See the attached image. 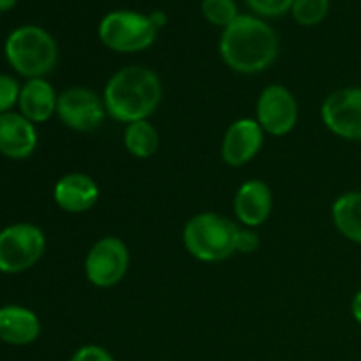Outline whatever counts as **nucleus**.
<instances>
[{"instance_id":"f8f14e48","label":"nucleus","mask_w":361,"mask_h":361,"mask_svg":"<svg viewBox=\"0 0 361 361\" xmlns=\"http://www.w3.org/2000/svg\"><path fill=\"white\" fill-rule=\"evenodd\" d=\"M233 210H235L236 221L243 228H259L270 219L274 210V196L267 182L259 178L245 180L238 187L233 200Z\"/></svg>"},{"instance_id":"7ed1b4c3","label":"nucleus","mask_w":361,"mask_h":361,"mask_svg":"<svg viewBox=\"0 0 361 361\" xmlns=\"http://www.w3.org/2000/svg\"><path fill=\"white\" fill-rule=\"evenodd\" d=\"M240 226L215 212H201L183 226L182 240L187 252L201 263H221L236 254Z\"/></svg>"},{"instance_id":"ddd939ff","label":"nucleus","mask_w":361,"mask_h":361,"mask_svg":"<svg viewBox=\"0 0 361 361\" xmlns=\"http://www.w3.org/2000/svg\"><path fill=\"white\" fill-rule=\"evenodd\" d=\"M101 189L87 173H67L53 187V200L67 214H85L97 204Z\"/></svg>"},{"instance_id":"a878e982","label":"nucleus","mask_w":361,"mask_h":361,"mask_svg":"<svg viewBox=\"0 0 361 361\" xmlns=\"http://www.w3.org/2000/svg\"><path fill=\"white\" fill-rule=\"evenodd\" d=\"M148 16H150V20L154 21V25L159 28V30H161V28L168 23V14H166L164 11L157 9V11H154V13L148 14Z\"/></svg>"},{"instance_id":"412c9836","label":"nucleus","mask_w":361,"mask_h":361,"mask_svg":"<svg viewBox=\"0 0 361 361\" xmlns=\"http://www.w3.org/2000/svg\"><path fill=\"white\" fill-rule=\"evenodd\" d=\"M21 85L16 78L9 74H0V115L13 111L14 106L20 101Z\"/></svg>"},{"instance_id":"a211bd4d","label":"nucleus","mask_w":361,"mask_h":361,"mask_svg":"<svg viewBox=\"0 0 361 361\" xmlns=\"http://www.w3.org/2000/svg\"><path fill=\"white\" fill-rule=\"evenodd\" d=\"M123 147L133 157L150 159L159 148V133L150 120L127 123L123 130Z\"/></svg>"},{"instance_id":"9d476101","label":"nucleus","mask_w":361,"mask_h":361,"mask_svg":"<svg viewBox=\"0 0 361 361\" xmlns=\"http://www.w3.org/2000/svg\"><path fill=\"white\" fill-rule=\"evenodd\" d=\"M326 129L348 141H361V87H345L328 94L321 106Z\"/></svg>"},{"instance_id":"f257e3e1","label":"nucleus","mask_w":361,"mask_h":361,"mask_svg":"<svg viewBox=\"0 0 361 361\" xmlns=\"http://www.w3.org/2000/svg\"><path fill=\"white\" fill-rule=\"evenodd\" d=\"M219 53L226 66L240 74L267 71L279 55V37L264 20L240 14L222 30Z\"/></svg>"},{"instance_id":"bb28decb","label":"nucleus","mask_w":361,"mask_h":361,"mask_svg":"<svg viewBox=\"0 0 361 361\" xmlns=\"http://www.w3.org/2000/svg\"><path fill=\"white\" fill-rule=\"evenodd\" d=\"M18 0H0V13H7V11L14 9Z\"/></svg>"},{"instance_id":"39448f33","label":"nucleus","mask_w":361,"mask_h":361,"mask_svg":"<svg viewBox=\"0 0 361 361\" xmlns=\"http://www.w3.org/2000/svg\"><path fill=\"white\" fill-rule=\"evenodd\" d=\"M99 39L116 53L145 51L155 42L159 28L148 14L136 11H111L99 23Z\"/></svg>"},{"instance_id":"1a4fd4ad","label":"nucleus","mask_w":361,"mask_h":361,"mask_svg":"<svg viewBox=\"0 0 361 361\" xmlns=\"http://www.w3.org/2000/svg\"><path fill=\"white\" fill-rule=\"evenodd\" d=\"M300 108L295 94L284 85H268L256 102V120L264 134L288 136L298 123Z\"/></svg>"},{"instance_id":"2eb2a0df","label":"nucleus","mask_w":361,"mask_h":361,"mask_svg":"<svg viewBox=\"0 0 361 361\" xmlns=\"http://www.w3.org/2000/svg\"><path fill=\"white\" fill-rule=\"evenodd\" d=\"M56 102L59 94L46 78H34L21 85L18 106L21 115L32 123L48 122L53 115H56Z\"/></svg>"},{"instance_id":"4468645a","label":"nucleus","mask_w":361,"mask_h":361,"mask_svg":"<svg viewBox=\"0 0 361 361\" xmlns=\"http://www.w3.org/2000/svg\"><path fill=\"white\" fill-rule=\"evenodd\" d=\"M37 148L35 123L21 113L9 111L0 115V154L21 161L30 157Z\"/></svg>"},{"instance_id":"aec40b11","label":"nucleus","mask_w":361,"mask_h":361,"mask_svg":"<svg viewBox=\"0 0 361 361\" xmlns=\"http://www.w3.org/2000/svg\"><path fill=\"white\" fill-rule=\"evenodd\" d=\"M201 13L208 23L222 28L229 27L240 16L235 0H203Z\"/></svg>"},{"instance_id":"20e7f679","label":"nucleus","mask_w":361,"mask_h":361,"mask_svg":"<svg viewBox=\"0 0 361 361\" xmlns=\"http://www.w3.org/2000/svg\"><path fill=\"white\" fill-rule=\"evenodd\" d=\"M6 59L20 76L27 80L44 78L59 60V46L49 32L35 25H23L9 34L6 41Z\"/></svg>"},{"instance_id":"f3484780","label":"nucleus","mask_w":361,"mask_h":361,"mask_svg":"<svg viewBox=\"0 0 361 361\" xmlns=\"http://www.w3.org/2000/svg\"><path fill=\"white\" fill-rule=\"evenodd\" d=\"M331 221L344 238L361 245V190L344 192L334 201Z\"/></svg>"},{"instance_id":"b1692460","label":"nucleus","mask_w":361,"mask_h":361,"mask_svg":"<svg viewBox=\"0 0 361 361\" xmlns=\"http://www.w3.org/2000/svg\"><path fill=\"white\" fill-rule=\"evenodd\" d=\"M257 249H259V235L256 233V229L240 226L238 235H236V252L252 254Z\"/></svg>"},{"instance_id":"5701e85b","label":"nucleus","mask_w":361,"mask_h":361,"mask_svg":"<svg viewBox=\"0 0 361 361\" xmlns=\"http://www.w3.org/2000/svg\"><path fill=\"white\" fill-rule=\"evenodd\" d=\"M71 361H116L111 356V353L108 349L101 348V345L95 344H87L81 345L80 349H76Z\"/></svg>"},{"instance_id":"4be33fe9","label":"nucleus","mask_w":361,"mask_h":361,"mask_svg":"<svg viewBox=\"0 0 361 361\" xmlns=\"http://www.w3.org/2000/svg\"><path fill=\"white\" fill-rule=\"evenodd\" d=\"M245 2L257 16L275 18L289 13L295 0H245Z\"/></svg>"},{"instance_id":"0eeeda50","label":"nucleus","mask_w":361,"mask_h":361,"mask_svg":"<svg viewBox=\"0 0 361 361\" xmlns=\"http://www.w3.org/2000/svg\"><path fill=\"white\" fill-rule=\"evenodd\" d=\"M129 247L118 236H102L85 256V277L99 289L115 288L129 271Z\"/></svg>"},{"instance_id":"f03ea898","label":"nucleus","mask_w":361,"mask_h":361,"mask_svg":"<svg viewBox=\"0 0 361 361\" xmlns=\"http://www.w3.org/2000/svg\"><path fill=\"white\" fill-rule=\"evenodd\" d=\"M102 99L108 116L116 122L148 120L162 101L161 78L145 66H126L109 78Z\"/></svg>"},{"instance_id":"6e6552de","label":"nucleus","mask_w":361,"mask_h":361,"mask_svg":"<svg viewBox=\"0 0 361 361\" xmlns=\"http://www.w3.org/2000/svg\"><path fill=\"white\" fill-rule=\"evenodd\" d=\"M56 116L76 133H92L102 126L108 111L102 95L87 87H71L59 94Z\"/></svg>"},{"instance_id":"9b49d317","label":"nucleus","mask_w":361,"mask_h":361,"mask_svg":"<svg viewBox=\"0 0 361 361\" xmlns=\"http://www.w3.org/2000/svg\"><path fill=\"white\" fill-rule=\"evenodd\" d=\"M264 130L256 118H238L226 129L221 145L222 161L229 168H242L259 154L264 145Z\"/></svg>"},{"instance_id":"423d86ee","label":"nucleus","mask_w":361,"mask_h":361,"mask_svg":"<svg viewBox=\"0 0 361 361\" xmlns=\"http://www.w3.org/2000/svg\"><path fill=\"white\" fill-rule=\"evenodd\" d=\"M46 250V236L30 222L11 224L0 231V271L21 274L37 264Z\"/></svg>"},{"instance_id":"dca6fc26","label":"nucleus","mask_w":361,"mask_h":361,"mask_svg":"<svg viewBox=\"0 0 361 361\" xmlns=\"http://www.w3.org/2000/svg\"><path fill=\"white\" fill-rule=\"evenodd\" d=\"M41 335L37 314L21 305L0 307V341L9 345H28Z\"/></svg>"},{"instance_id":"6ab92c4d","label":"nucleus","mask_w":361,"mask_h":361,"mask_svg":"<svg viewBox=\"0 0 361 361\" xmlns=\"http://www.w3.org/2000/svg\"><path fill=\"white\" fill-rule=\"evenodd\" d=\"M330 11V0H295L291 14L295 21L302 27H316Z\"/></svg>"},{"instance_id":"393cba45","label":"nucleus","mask_w":361,"mask_h":361,"mask_svg":"<svg viewBox=\"0 0 361 361\" xmlns=\"http://www.w3.org/2000/svg\"><path fill=\"white\" fill-rule=\"evenodd\" d=\"M351 314L353 317H355L356 323L361 324V289L358 293L355 295V298H353L351 302Z\"/></svg>"}]
</instances>
